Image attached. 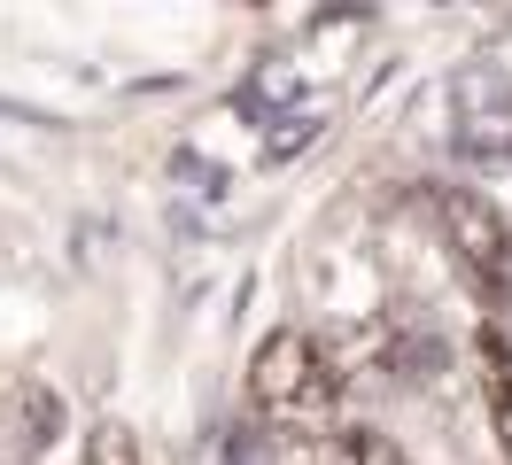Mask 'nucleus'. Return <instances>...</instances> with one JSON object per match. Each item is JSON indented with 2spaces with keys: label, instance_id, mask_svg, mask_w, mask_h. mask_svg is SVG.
Wrapping results in <instances>:
<instances>
[{
  "label": "nucleus",
  "instance_id": "1",
  "mask_svg": "<svg viewBox=\"0 0 512 465\" xmlns=\"http://www.w3.org/2000/svg\"><path fill=\"white\" fill-rule=\"evenodd\" d=\"M249 403L272 427H326L342 403V365L311 326H272L249 349Z\"/></svg>",
  "mask_w": 512,
  "mask_h": 465
},
{
  "label": "nucleus",
  "instance_id": "2",
  "mask_svg": "<svg viewBox=\"0 0 512 465\" xmlns=\"http://www.w3.org/2000/svg\"><path fill=\"white\" fill-rule=\"evenodd\" d=\"M427 217L443 233L450 264L466 272V287L489 310H512V217L481 186H458V179H427Z\"/></svg>",
  "mask_w": 512,
  "mask_h": 465
},
{
  "label": "nucleus",
  "instance_id": "3",
  "mask_svg": "<svg viewBox=\"0 0 512 465\" xmlns=\"http://www.w3.org/2000/svg\"><path fill=\"white\" fill-rule=\"evenodd\" d=\"M474 372H481V403H489L497 450L512 458V334L505 326H481L474 334Z\"/></svg>",
  "mask_w": 512,
  "mask_h": 465
},
{
  "label": "nucleus",
  "instance_id": "4",
  "mask_svg": "<svg viewBox=\"0 0 512 465\" xmlns=\"http://www.w3.org/2000/svg\"><path fill=\"white\" fill-rule=\"evenodd\" d=\"M78 465H140V434L125 419H94L78 434Z\"/></svg>",
  "mask_w": 512,
  "mask_h": 465
},
{
  "label": "nucleus",
  "instance_id": "5",
  "mask_svg": "<svg viewBox=\"0 0 512 465\" xmlns=\"http://www.w3.org/2000/svg\"><path fill=\"white\" fill-rule=\"evenodd\" d=\"M334 465H412L381 427H342L334 434Z\"/></svg>",
  "mask_w": 512,
  "mask_h": 465
}]
</instances>
